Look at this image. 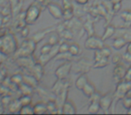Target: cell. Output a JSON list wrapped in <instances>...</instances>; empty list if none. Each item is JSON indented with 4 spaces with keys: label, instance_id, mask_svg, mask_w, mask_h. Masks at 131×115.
Wrapping results in <instances>:
<instances>
[{
    "label": "cell",
    "instance_id": "cell-23",
    "mask_svg": "<svg viewBox=\"0 0 131 115\" xmlns=\"http://www.w3.org/2000/svg\"><path fill=\"white\" fill-rule=\"evenodd\" d=\"M121 19L126 23H131V11L130 10H126L120 15Z\"/></svg>",
    "mask_w": 131,
    "mask_h": 115
},
{
    "label": "cell",
    "instance_id": "cell-7",
    "mask_svg": "<svg viewBox=\"0 0 131 115\" xmlns=\"http://www.w3.org/2000/svg\"><path fill=\"white\" fill-rule=\"evenodd\" d=\"M48 9H49V14H50L53 18L57 19V20L63 18V8L58 6V4L50 3L48 6Z\"/></svg>",
    "mask_w": 131,
    "mask_h": 115
},
{
    "label": "cell",
    "instance_id": "cell-17",
    "mask_svg": "<svg viewBox=\"0 0 131 115\" xmlns=\"http://www.w3.org/2000/svg\"><path fill=\"white\" fill-rule=\"evenodd\" d=\"M19 113H21V114H34L33 107L31 105V104H27V105H22L20 107Z\"/></svg>",
    "mask_w": 131,
    "mask_h": 115
},
{
    "label": "cell",
    "instance_id": "cell-1",
    "mask_svg": "<svg viewBox=\"0 0 131 115\" xmlns=\"http://www.w3.org/2000/svg\"><path fill=\"white\" fill-rule=\"evenodd\" d=\"M17 50V41L12 34H6L0 37V53L10 55Z\"/></svg>",
    "mask_w": 131,
    "mask_h": 115
},
{
    "label": "cell",
    "instance_id": "cell-18",
    "mask_svg": "<svg viewBox=\"0 0 131 115\" xmlns=\"http://www.w3.org/2000/svg\"><path fill=\"white\" fill-rule=\"evenodd\" d=\"M101 110L100 102H90L88 106V111L90 113H97Z\"/></svg>",
    "mask_w": 131,
    "mask_h": 115
},
{
    "label": "cell",
    "instance_id": "cell-32",
    "mask_svg": "<svg viewBox=\"0 0 131 115\" xmlns=\"http://www.w3.org/2000/svg\"><path fill=\"white\" fill-rule=\"evenodd\" d=\"M124 80L125 81H131V68H129V69L126 72Z\"/></svg>",
    "mask_w": 131,
    "mask_h": 115
},
{
    "label": "cell",
    "instance_id": "cell-26",
    "mask_svg": "<svg viewBox=\"0 0 131 115\" xmlns=\"http://www.w3.org/2000/svg\"><path fill=\"white\" fill-rule=\"evenodd\" d=\"M61 36L66 40H71L73 38V33L69 31V30H64L61 33Z\"/></svg>",
    "mask_w": 131,
    "mask_h": 115
},
{
    "label": "cell",
    "instance_id": "cell-10",
    "mask_svg": "<svg viewBox=\"0 0 131 115\" xmlns=\"http://www.w3.org/2000/svg\"><path fill=\"white\" fill-rule=\"evenodd\" d=\"M126 69L122 65L120 64H118L116 67H115L114 70H113V77L114 79L117 81V82H120L124 79L125 77V75H126Z\"/></svg>",
    "mask_w": 131,
    "mask_h": 115
},
{
    "label": "cell",
    "instance_id": "cell-5",
    "mask_svg": "<svg viewBox=\"0 0 131 115\" xmlns=\"http://www.w3.org/2000/svg\"><path fill=\"white\" fill-rule=\"evenodd\" d=\"M131 89V83L130 81H120L118 82V86L116 88L114 96L117 97L118 99L124 98L125 95L127 93V92Z\"/></svg>",
    "mask_w": 131,
    "mask_h": 115
},
{
    "label": "cell",
    "instance_id": "cell-21",
    "mask_svg": "<svg viewBox=\"0 0 131 115\" xmlns=\"http://www.w3.org/2000/svg\"><path fill=\"white\" fill-rule=\"evenodd\" d=\"M74 15L73 8H66L63 9V19L66 21H69Z\"/></svg>",
    "mask_w": 131,
    "mask_h": 115
},
{
    "label": "cell",
    "instance_id": "cell-27",
    "mask_svg": "<svg viewBox=\"0 0 131 115\" xmlns=\"http://www.w3.org/2000/svg\"><path fill=\"white\" fill-rule=\"evenodd\" d=\"M58 42V36L56 34L54 35H51V36H49V43L51 44L52 46H55L57 45Z\"/></svg>",
    "mask_w": 131,
    "mask_h": 115
},
{
    "label": "cell",
    "instance_id": "cell-2",
    "mask_svg": "<svg viewBox=\"0 0 131 115\" xmlns=\"http://www.w3.org/2000/svg\"><path fill=\"white\" fill-rule=\"evenodd\" d=\"M41 13V8L39 5L31 4L26 10L25 15H24V22L26 24H35L39 19Z\"/></svg>",
    "mask_w": 131,
    "mask_h": 115
},
{
    "label": "cell",
    "instance_id": "cell-8",
    "mask_svg": "<svg viewBox=\"0 0 131 115\" xmlns=\"http://www.w3.org/2000/svg\"><path fill=\"white\" fill-rule=\"evenodd\" d=\"M113 97L110 93H106L104 95H102L100 99V106L101 109L103 110L104 111H107L110 109L111 103H112Z\"/></svg>",
    "mask_w": 131,
    "mask_h": 115
},
{
    "label": "cell",
    "instance_id": "cell-19",
    "mask_svg": "<svg viewBox=\"0 0 131 115\" xmlns=\"http://www.w3.org/2000/svg\"><path fill=\"white\" fill-rule=\"evenodd\" d=\"M108 62H109V58H102V59H101L100 60L94 61L93 67L94 68H104V67L107 66Z\"/></svg>",
    "mask_w": 131,
    "mask_h": 115
},
{
    "label": "cell",
    "instance_id": "cell-11",
    "mask_svg": "<svg viewBox=\"0 0 131 115\" xmlns=\"http://www.w3.org/2000/svg\"><path fill=\"white\" fill-rule=\"evenodd\" d=\"M88 81H89V79H88L87 75L84 74V73L81 74V75L77 78L75 83V87H77V89H78L81 91V90L84 88V86H85L86 83H87Z\"/></svg>",
    "mask_w": 131,
    "mask_h": 115
},
{
    "label": "cell",
    "instance_id": "cell-34",
    "mask_svg": "<svg viewBox=\"0 0 131 115\" xmlns=\"http://www.w3.org/2000/svg\"><path fill=\"white\" fill-rule=\"evenodd\" d=\"M127 52L131 53V42H129V43L127 44Z\"/></svg>",
    "mask_w": 131,
    "mask_h": 115
},
{
    "label": "cell",
    "instance_id": "cell-24",
    "mask_svg": "<svg viewBox=\"0 0 131 115\" xmlns=\"http://www.w3.org/2000/svg\"><path fill=\"white\" fill-rule=\"evenodd\" d=\"M68 48H69V44L67 43V42L59 44V46H58V53L68 52Z\"/></svg>",
    "mask_w": 131,
    "mask_h": 115
},
{
    "label": "cell",
    "instance_id": "cell-3",
    "mask_svg": "<svg viewBox=\"0 0 131 115\" xmlns=\"http://www.w3.org/2000/svg\"><path fill=\"white\" fill-rule=\"evenodd\" d=\"M103 41L104 40H102V38L97 37L95 35H90L84 42V47L87 49L97 50V49H101L104 47Z\"/></svg>",
    "mask_w": 131,
    "mask_h": 115
},
{
    "label": "cell",
    "instance_id": "cell-14",
    "mask_svg": "<svg viewBox=\"0 0 131 115\" xmlns=\"http://www.w3.org/2000/svg\"><path fill=\"white\" fill-rule=\"evenodd\" d=\"M115 31H116V28H115L114 26L111 25V24L108 25L107 27L105 28L103 34H102V40H107V39H110L115 33Z\"/></svg>",
    "mask_w": 131,
    "mask_h": 115
},
{
    "label": "cell",
    "instance_id": "cell-25",
    "mask_svg": "<svg viewBox=\"0 0 131 115\" xmlns=\"http://www.w3.org/2000/svg\"><path fill=\"white\" fill-rule=\"evenodd\" d=\"M100 50H101V52H102V54L103 55L105 58H110V57H111V49H110L109 47H106V46H104V47L102 48Z\"/></svg>",
    "mask_w": 131,
    "mask_h": 115
},
{
    "label": "cell",
    "instance_id": "cell-13",
    "mask_svg": "<svg viewBox=\"0 0 131 115\" xmlns=\"http://www.w3.org/2000/svg\"><path fill=\"white\" fill-rule=\"evenodd\" d=\"M33 111L34 114H43V113H48L47 104L44 102H38L33 106Z\"/></svg>",
    "mask_w": 131,
    "mask_h": 115
},
{
    "label": "cell",
    "instance_id": "cell-33",
    "mask_svg": "<svg viewBox=\"0 0 131 115\" xmlns=\"http://www.w3.org/2000/svg\"><path fill=\"white\" fill-rule=\"evenodd\" d=\"M77 3H78L79 5H85L88 2V0H75Z\"/></svg>",
    "mask_w": 131,
    "mask_h": 115
},
{
    "label": "cell",
    "instance_id": "cell-6",
    "mask_svg": "<svg viewBox=\"0 0 131 115\" xmlns=\"http://www.w3.org/2000/svg\"><path fill=\"white\" fill-rule=\"evenodd\" d=\"M71 68L72 65L70 63H64L55 70V76L58 79H67L71 71Z\"/></svg>",
    "mask_w": 131,
    "mask_h": 115
},
{
    "label": "cell",
    "instance_id": "cell-31",
    "mask_svg": "<svg viewBox=\"0 0 131 115\" xmlns=\"http://www.w3.org/2000/svg\"><path fill=\"white\" fill-rule=\"evenodd\" d=\"M123 59L127 63H131V53L126 51V53L123 55Z\"/></svg>",
    "mask_w": 131,
    "mask_h": 115
},
{
    "label": "cell",
    "instance_id": "cell-12",
    "mask_svg": "<svg viewBox=\"0 0 131 115\" xmlns=\"http://www.w3.org/2000/svg\"><path fill=\"white\" fill-rule=\"evenodd\" d=\"M81 91L83 92V93H84L86 97L90 98V97H91L92 95L96 92V89H95L94 85H93L92 82H90V81H88V82L86 83L85 86H84V88H83Z\"/></svg>",
    "mask_w": 131,
    "mask_h": 115
},
{
    "label": "cell",
    "instance_id": "cell-15",
    "mask_svg": "<svg viewBox=\"0 0 131 115\" xmlns=\"http://www.w3.org/2000/svg\"><path fill=\"white\" fill-rule=\"evenodd\" d=\"M68 52H69L73 57H75V56L80 55L81 52H82V50H81L80 46H79L77 43H71V44H69Z\"/></svg>",
    "mask_w": 131,
    "mask_h": 115
},
{
    "label": "cell",
    "instance_id": "cell-9",
    "mask_svg": "<svg viewBox=\"0 0 131 115\" xmlns=\"http://www.w3.org/2000/svg\"><path fill=\"white\" fill-rule=\"evenodd\" d=\"M61 113L64 114H75L77 107L71 100H67L61 107Z\"/></svg>",
    "mask_w": 131,
    "mask_h": 115
},
{
    "label": "cell",
    "instance_id": "cell-4",
    "mask_svg": "<svg viewBox=\"0 0 131 115\" xmlns=\"http://www.w3.org/2000/svg\"><path fill=\"white\" fill-rule=\"evenodd\" d=\"M35 49H36V41L34 40H24L19 49V55L25 57L30 56L32 54Z\"/></svg>",
    "mask_w": 131,
    "mask_h": 115
},
{
    "label": "cell",
    "instance_id": "cell-20",
    "mask_svg": "<svg viewBox=\"0 0 131 115\" xmlns=\"http://www.w3.org/2000/svg\"><path fill=\"white\" fill-rule=\"evenodd\" d=\"M56 46V45H55ZM55 46H52L51 44L47 43V44H44L41 48H40V55H47L49 54L51 51L54 49Z\"/></svg>",
    "mask_w": 131,
    "mask_h": 115
},
{
    "label": "cell",
    "instance_id": "cell-22",
    "mask_svg": "<svg viewBox=\"0 0 131 115\" xmlns=\"http://www.w3.org/2000/svg\"><path fill=\"white\" fill-rule=\"evenodd\" d=\"M31 98L30 96V95H23L22 97L19 100V103L22 105H27V104H31Z\"/></svg>",
    "mask_w": 131,
    "mask_h": 115
},
{
    "label": "cell",
    "instance_id": "cell-30",
    "mask_svg": "<svg viewBox=\"0 0 131 115\" xmlns=\"http://www.w3.org/2000/svg\"><path fill=\"white\" fill-rule=\"evenodd\" d=\"M113 11L114 12H118L120 9H121V3L120 1H118V2H115L114 5H113Z\"/></svg>",
    "mask_w": 131,
    "mask_h": 115
},
{
    "label": "cell",
    "instance_id": "cell-28",
    "mask_svg": "<svg viewBox=\"0 0 131 115\" xmlns=\"http://www.w3.org/2000/svg\"><path fill=\"white\" fill-rule=\"evenodd\" d=\"M123 105L126 109H131V97H126L123 99Z\"/></svg>",
    "mask_w": 131,
    "mask_h": 115
},
{
    "label": "cell",
    "instance_id": "cell-16",
    "mask_svg": "<svg viewBox=\"0 0 131 115\" xmlns=\"http://www.w3.org/2000/svg\"><path fill=\"white\" fill-rule=\"evenodd\" d=\"M127 44V40H125L122 37H118V38H116L113 41V48L115 49H120L124 47V46Z\"/></svg>",
    "mask_w": 131,
    "mask_h": 115
},
{
    "label": "cell",
    "instance_id": "cell-29",
    "mask_svg": "<svg viewBox=\"0 0 131 115\" xmlns=\"http://www.w3.org/2000/svg\"><path fill=\"white\" fill-rule=\"evenodd\" d=\"M121 59H122V58H121V56H120L119 54H115L114 56H113V58H112V63H113V64H115V65H118V64H119V63H120Z\"/></svg>",
    "mask_w": 131,
    "mask_h": 115
}]
</instances>
